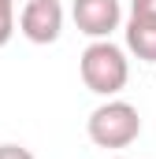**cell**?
I'll use <instances>...</instances> for the list:
<instances>
[{
  "label": "cell",
  "mask_w": 156,
  "mask_h": 159,
  "mask_svg": "<svg viewBox=\"0 0 156 159\" xmlns=\"http://www.w3.org/2000/svg\"><path fill=\"white\" fill-rule=\"evenodd\" d=\"M71 19H75L78 34L93 41H108L123 22V7H119V0H75Z\"/></svg>",
  "instance_id": "cell-3"
},
{
  "label": "cell",
  "mask_w": 156,
  "mask_h": 159,
  "mask_svg": "<svg viewBox=\"0 0 156 159\" xmlns=\"http://www.w3.org/2000/svg\"><path fill=\"white\" fill-rule=\"evenodd\" d=\"M85 133H89V141H93L97 148H126V144H134L138 133H141V115H138V107L126 104V100H108V104H100V107L89 115Z\"/></svg>",
  "instance_id": "cell-2"
},
{
  "label": "cell",
  "mask_w": 156,
  "mask_h": 159,
  "mask_svg": "<svg viewBox=\"0 0 156 159\" xmlns=\"http://www.w3.org/2000/svg\"><path fill=\"white\" fill-rule=\"evenodd\" d=\"M126 48L156 63V0H130V22H126Z\"/></svg>",
  "instance_id": "cell-5"
},
{
  "label": "cell",
  "mask_w": 156,
  "mask_h": 159,
  "mask_svg": "<svg viewBox=\"0 0 156 159\" xmlns=\"http://www.w3.org/2000/svg\"><path fill=\"white\" fill-rule=\"evenodd\" d=\"M115 159H123V156H115Z\"/></svg>",
  "instance_id": "cell-8"
},
{
  "label": "cell",
  "mask_w": 156,
  "mask_h": 159,
  "mask_svg": "<svg viewBox=\"0 0 156 159\" xmlns=\"http://www.w3.org/2000/svg\"><path fill=\"white\" fill-rule=\"evenodd\" d=\"M0 159H37V156L22 144H0Z\"/></svg>",
  "instance_id": "cell-7"
},
{
  "label": "cell",
  "mask_w": 156,
  "mask_h": 159,
  "mask_svg": "<svg viewBox=\"0 0 156 159\" xmlns=\"http://www.w3.org/2000/svg\"><path fill=\"white\" fill-rule=\"evenodd\" d=\"M19 30L22 37L34 44H52L63 34V7L60 0H30L19 15Z\"/></svg>",
  "instance_id": "cell-4"
},
{
  "label": "cell",
  "mask_w": 156,
  "mask_h": 159,
  "mask_svg": "<svg viewBox=\"0 0 156 159\" xmlns=\"http://www.w3.org/2000/svg\"><path fill=\"white\" fill-rule=\"evenodd\" d=\"M78 70L89 93L97 96H115L123 93V85L130 81V63H126V52L112 44V41H93L82 59H78Z\"/></svg>",
  "instance_id": "cell-1"
},
{
  "label": "cell",
  "mask_w": 156,
  "mask_h": 159,
  "mask_svg": "<svg viewBox=\"0 0 156 159\" xmlns=\"http://www.w3.org/2000/svg\"><path fill=\"white\" fill-rule=\"evenodd\" d=\"M15 37V0H0V48Z\"/></svg>",
  "instance_id": "cell-6"
}]
</instances>
